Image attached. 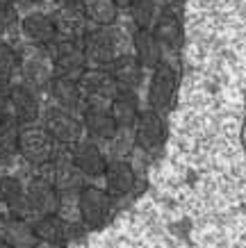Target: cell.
Instances as JSON below:
<instances>
[{
  "instance_id": "cell-32",
  "label": "cell",
  "mask_w": 246,
  "mask_h": 248,
  "mask_svg": "<svg viewBox=\"0 0 246 248\" xmlns=\"http://www.w3.org/2000/svg\"><path fill=\"white\" fill-rule=\"evenodd\" d=\"M9 114V87L0 82V119H5Z\"/></svg>"
},
{
  "instance_id": "cell-25",
  "label": "cell",
  "mask_w": 246,
  "mask_h": 248,
  "mask_svg": "<svg viewBox=\"0 0 246 248\" xmlns=\"http://www.w3.org/2000/svg\"><path fill=\"white\" fill-rule=\"evenodd\" d=\"M18 137H21V123L12 114L0 119V159H12L18 155Z\"/></svg>"
},
{
  "instance_id": "cell-4",
  "label": "cell",
  "mask_w": 246,
  "mask_h": 248,
  "mask_svg": "<svg viewBox=\"0 0 246 248\" xmlns=\"http://www.w3.org/2000/svg\"><path fill=\"white\" fill-rule=\"evenodd\" d=\"M50 57L55 64L57 76L80 78V73L87 68V55L82 48V41L78 39H60L50 46Z\"/></svg>"
},
{
  "instance_id": "cell-7",
  "label": "cell",
  "mask_w": 246,
  "mask_h": 248,
  "mask_svg": "<svg viewBox=\"0 0 246 248\" xmlns=\"http://www.w3.org/2000/svg\"><path fill=\"white\" fill-rule=\"evenodd\" d=\"M78 82H80L82 93L89 98L91 103H98V105L110 103L119 93L116 80L105 68H84L80 73V78H78Z\"/></svg>"
},
{
  "instance_id": "cell-26",
  "label": "cell",
  "mask_w": 246,
  "mask_h": 248,
  "mask_svg": "<svg viewBox=\"0 0 246 248\" xmlns=\"http://www.w3.org/2000/svg\"><path fill=\"white\" fill-rule=\"evenodd\" d=\"M5 239L14 248H34L37 234H34V228L28 226L23 218L12 217L5 221Z\"/></svg>"
},
{
  "instance_id": "cell-20",
  "label": "cell",
  "mask_w": 246,
  "mask_h": 248,
  "mask_svg": "<svg viewBox=\"0 0 246 248\" xmlns=\"http://www.w3.org/2000/svg\"><path fill=\"white\" fill-rule=\"evenodd\" d=\"M105 187H107V194L110 196H126L128 191H132L134 187V175L132 166L123 162V159H114V162H107V169H105Z\"/></svg>"
},
{
  "instance_id": "cell-36",
  "label": "cell",
  "mask_w": 246,
  "mask_h": 248,
  "mask_svg": "<svg viewBox=\"0 0 246 248\" xmlns=\"http://www.w3.org/2000/svg\"><path fill=\"white\" fill-rule=\"evenodd\" d=\"M0 248H14V246H12V244H9V241L2 237V239H0Z\"/></svg>"
},
{
  "instance_id": "cell-5",
  "label": "cell",
  "mask_w": 246,
  "mask_h": 248,
  "mask_svg": "<svg viewBox=\"0 0 246 248\" xmlns=\"http://www.w3.org/2000/svg\"><path fill=\"white\" fill-rule=\"evenodd\" d=\"M82 48H84L87 62H91L96 68L110 66L116 60V34L110 28L87 30V34L82 37Z\"/></svg>"
},
{
  "instance_id": "cell-16",
  "label": "cell",
  "mask_w": 246,
  "mask_h": 248,
  "mask_svg": "<svg viewBox=\"0 0 246 248\" xmlns=\"http://www.w3.org/2000/svg\"><path fill=\"white\" fill-rule=\"evenodd\" d=\"M82 125L89 132L94 139H112L116 135V123H114L112 114H110V107H103L98 103H91V105L84 107V114H82Z\"/></svg>"
},
{
  "instance_id": "cell-3",
  "label": "cell",
  "mask_w": 246,
  "mask_h": 248,
  "mask_svg": "<svg viewBox=\"0 0 246 248\" xmlns=\"http://www.w3.org/2000/svg\"><path fill=\"white\" fill-rule=\"evenodd\" d=\"M44 128L46 132L55 139V143L62 146H73L75 141L82 139V121L73 116V112H68L64 107H48L44 114Z\"/></svg>"
},
{
  "instance_id": "cell-1",
  "label": "cell",
  "mask_w": 246,
  "mask_h": 248,
  "mask_svg": "<svg viewBox=\"0 0 246 248\" xmlns=\"http://www.w3.org/2000/svg\"><path fill=\"white\" fill-rule=\"evenodd\" d=\"M18 68L23 73V82L32 89H48L52 78L57 76L50 53L44 50L41 46H34L23 55V60H18Z\"/></svg>"
},
{
  "instance_id": "cell-31",
  "label": "cell",
  "mask_w": 246,
  "mask_h": 248,
  "mask_svg": "<svg viewBox=\"0 0 246 248\" xmlns=\"http://www.w3.org/2000/svg\"><path fill=\"white\" fill-rule=\"evenodd\" d=\"M18 21V9H16L14 0H0V30H9L14 28Z\"/></svg>"
},
{
  "instance_id": "cell-33",
  "label": "cell",
  "mask_w": 246,
  "mask_h": 248,
  "mask_svg": "<svg viewBox=\"0 0 246 248\" xmlns=\"http://www.w3.org/2000/svg\"><path fill=\"white\" fill-rule=\"evenodd\" d=\"M155 2V7H160L162 12H173L176 5H180V0H153Z\"/></svg>"
},
{
  "instance_id": "cell-17",
  "label": "cell",
  "mask_w": 246,
  "mask_h": 248,
  "mask_svg": "<svg viewBox=\"0 0 246 248\" xmlns=\"http://www.w3.org/2000/svg\"><path fill=\"white\" fill-rule=\"evenodd\" d=\"M132 48L134 57L139 60L144 68H155L157 64H162V46L155 39L153 30L148 28H137L132 34Z\"/></svg>"
},
{
  "instance_id": "cell-30",
  "label": "cell",
  "mask_w": 246,
  "mask_h": 248,
  "mask_svg": "<svg viewBox=\"0 0 246 248\" xmlns=\"http://www.w3.org/2000/svg\"><path fill=\"white\" fill-rule=\"evenodd\" d=\"M132 139H134V137L128 135L126 128H119V130H116V135H114L112 139H107V141H110V148H112V153H114V157H116V159L123 157V155L130 151Z\"/></svg>"
},
{
  "instance_id": "cell-24",
  "label": "cell",
  "mask_w": 246,
  "mask_h": 248,
  "mask_svg": "<svg viewBox=\"0 0 246 248\" xmlns=\"http://www.w3.org/2000/svg\"><path fill=\"white\" fill-rule=\"evenodd\" d=\"M82 9L98 28H110L119 18V5L114 0H82Z\"/></svg>"
},
{
  "instance_id": "cell-10",
  "label": "cell",
  "mask_w": 246,
  "mask_h": 248,
  "mask_svg": "<svg viewBox=\"0 0 246 248\" xmlns=\"http://www.w3.org/2000/svg\"><path fill=\"white\" fill-rule=\"evenodd\" d=\"M71 157H73L75 166L80 169L84 175L89 178H103L105 169H107V157L103 155V151L98 148L96 141L89 139H80L71 146Z\"/></svg>"
},
{
  "instance_id": "cell-37",
  "label": "cell",
  "mask_w": 246,
  "mask_h": 248,
  "mask_svg": "<svg viewBox=\"0 0 246 248\" xmlns=\"http://www.w3.org/2000/svg\"><path fill=\"white\" fill-rule=\"evenodd\" d=\"M2 185H5V175H0V201H2Z\"/></svg>"
},
{
  "instance_id": "cell-18",
  "label": "cell",
  "mask_w": 246,
  "mask_h": 248,
  "mask_svg": "<svg viewBox=\"0 0 246 248\" xmlns=\"http://www.w3.org/2000/svg\"><path fill=\"white\" fill-rule=\"evenodd\" d=\"M110 73L116 80L119 89L132 91L142 84L144 78V66L134 55H116V60L110 64Z\"/></svg>"
},
{
  "instance_id": "cell-9",
  "label": "cell",
  "mask_w": 246,
  "mask_h": 248,
  "mask_svg": "<svg viewBox=\"0 0 246 248\" xmlns=\"http://www.w3.org/2000/svg\"><path fill=\"white\" fill-rule=\"evenodd\" d=\"M87 14L82 9V2H64L62 7L52 12V23L60 39H78L80 41L87 34Z\"/></svg>"
},
{
  "instance_id": "cell-11",
  "label": "cell",
  "mask_w": 246,
  "mask_h": 248,
  "mask_svg": "<svg viewBox=\"0 0 246 248\" xmlns=\"http://www.w3.org/2000/svg\"><path fill=\"white\" fill-rule=\"evenodd\" d=\"M164 141V121L155 109L142 112L134 123V143L144 151H157Z\"/></svg>"
},
{
  "instance_id": "cell-34",
  "label": "cell",
  "mask_w": 246,
  "mask_h": 248,
  "mask_svg": "<svg viewBox=\"0 0 246 248\" xmlns=\"http://www.w3.org/2000/svg\"><path fill=\"white\" fill-rule=\"evenodd\" d=\"M16 7H34L39 2H44V0H14Z\"/></svg>"
},
{
  "instance_id": "cell-15",
  "label": "cell",
  "mask_w": 246,
  "mask_h": 248,
  "mask_svg": "<svg viewBox=\"0 0 246 248\" xmlns=\"http://www.w3.org/2000/svg\"><path fill=\"white\" fill-rule=\"evenodd\" d=\"M21 30L28 41H32L34 46H41V48L52 46L57 41V30H55L52 16L44 14V12H30L28 16H23Z\"/></svg>"
},
{
  "instance_id": "cell-8",
  "label": "cell",
  "mask_w": 246,
  "mask_h": 248,
  "mask_svg": "<svg viewBox=\"0 0 246 248\" xmlns=\"http://www.w3.org/2000/svg\"><path fill=\"white\" fill-rule=\"evenodd\" d=\"M52 169H50V182L55 185V189L60 191V196H73L80 194V189L84 187V173L75 166L71 153H55V157L50 159Z\"/></svg>"
},
{
  "instance_id": "cell-29",
  "label": "cell",
  "mask_w": 246,
  "mask_h": 248,
  "mask_svg": "<svg viewBox=\"0 0 246 248\" xmlns=\"http://www.w3.org/2000/svg\"><path fill=\"white\" fill-rule=\"evenodd\" d=\"M18 68V55L9 44L0 41V82L7 84Z\"/></svg>"
},
{
  "instance_id": "cell-28",
  "label": "cell",
  "mask_w": 246,
  "mask_h": 248,
  "mask_svg": "<svg viewBox=\"0 0 246 248\" xmlns=\"http://www.w3.org/2000/svg\"><path fill=\"white\" fill-rule=\"evenodd\" d=\"M130 16H132V23L134 28H153V23L157 18V7L153 0H134L132 5H130Z\"/></svg>"
},
{
  "instance_id": "cell-13",
  "label": "cell",
  "mask_w": 246,
  "mask_h": 248,
  "mask_svg": "<svg viewBox=\"0 0 246 248\" xmlns=\"http://www.w3.org/2000/svg\"><path fill=\"white\" fill-rule=\"evenodd\" d=\"M9 112L18 123H34L39 119V98L25 82L9 87Z\"/></svg>"
},
{
  "instance_id": "cell-2",
  "label": "cell",
  "mask_w": 246,
  "mask_h": 248,
  "mask_svg": "<svg viewBox=\"0 0 246 248\" xmlns=\"http://www.w3.org/2000/svg\"><path fill=\"white\" fill-rule=\"evenodd\" d=\"M18 153L30 164H48L55 157V139L46 132V128L25 125L21 128V137H18Z\"/></svg>"
},
{
  "instance_id": "cell-12",
  "label": "cell",
  "mask_w": 246,
  "mask_h": 248,
  "mask_svg": "<svg viewBox=\"0 0 246 248\" xmlns=\"http://www.w3.org/2000/svg\"><path fill=\"white\" fill-rule=\"evenodd\" d=\"M30 207L39 214H57L62 205V196L48 178H32L25 187Z\"/></svg>"
},
{
  "instance_id": "cell-38",
  "label": "cell",
  "mask_w": 246,
  "mask_h": 248,
  "mask_svg": "<svg viewBox=\"0 0 246 248\" xmlns=\"http://www.w3.org/2000/svg\"><path fill=\"white\" fill-rule=\"evenodd\" d=\"M62 2H82V0H62Z\"/></svg>"
},
{
  "instance_id": "cell-21",
  "label": "cell",
  "mask_w": 246,
  "mask_h": 248,
  "mask_svg": "<svg viewBox=\"0 0 246 248\" xmlns=\"http://www.w3.org/2000/svg\"><path fill=\"white\" fill-rule=\"evenodd\" d=\"M110 114H112L116 128H134V123H137L142 112H139V103H137L132 91L119 89V93L110 100Z\"/></svg>"
},
{
  "instance_id": "cell-14",
  "label": "cell",
  "mask_w": 246,
  "mask_h": 248,
  "mask_svg": "<svg viewBox=\"0 0 246 248\" xmlns=\"http://www.w3.org/2000/svg\"><path fill=\"white\" fill-rule=\"evenodd\" d=\"M173 91H176V73L171 66L166 64H157L153 68V78H150V87H148V103L150 109H164V107L171 103Z\"/></svg>"
},
{
  "instance_id": "cell-27",
  "label": "cell",
  "mask_w": 246,
  "mask_h": 248,
  "mask_svg": "<svg viewBox=\"0 0 246 248\" xmlns=\"http://www.w3.org/2000/svg\"><path fill=\"white\" fill-rule=\"evenodd\" d=\"M32 228H34L37 239H44L48 244H62L66 239V223L57 214H44Z\"/></svg>"
},
{
  "instance_id": "cell-22",
  "label": "cell",
  "mask_w": 246,
  "mask_h": 248,
  "mask_svg": "<svg viewBox=\"0 0 246 248\" xmlns=\"http://www.w3.org/2000/svg\"><path fill=\"white\" fill-rule=\"evenodd\" d=\"M150 30L160 41V46H166V48H178L180 41H182V25H180V18L173 12H162L155 18Z\"/></svg>"
},
{
  "instance_id": "cell-6",
  "label": "cell",
  "mask_w": 246,
  "mask_h": 248,
  "mask_svg": "<svg viewBox=\"0 0 246 248\" xmlns=\"http://www.w3.org/2000/svg\"><path fill=\"white\" fill-rule=\"evenodd\" d=\"M78 210H80V217L87 226L96 228L107 218V214L112 210V196L107 194V189L87 185L78 194Z\"/></svg>"
},
{
  "instance_id": "cell-35",
  "label": "cell",
  "mask_w": 246,
  "mask_h": 248,
  "mask_svg": "<svg viewBox=\"0 0 246 248\" xmlns=\"http://www.w3.org/2000/svg\"><path fill=\"white\" fill-rule=\"evenodd\" d=\"M114 2L119 5V9H123V7H130V5H132L134 0H114Z\"/></svg>"
},
{
  "instance_id": "cell-19",
  "label": "cell",
  "mask_w": 246,
  "mask_h": 248,
  "mask_svg": "<svg viewBox=\"0 0 246 248\" xmlns=\"http://www.w3.org/2000/svg\"><path fill=\"white\" fill-rule=\"evenodd\" d=\"M50 93L55 98V103L68 112H75L80 109L82 103H84V93L80 89V82L75 78H68V76H55L50 82Z\"/></svg>"
},
{
  "instance_id": "cell-23",
  "label": "cell",
  "mask_w": 246,
  "mask_h": 248,
  "mask_svg": "<svg viewBox=\"0 0 246 248\" xmlns=\"http://www.w3.org/2000/svg\"><path fill=\"white\" fill-rule=\"evenodd\" d=\"M2 203L9 210V214L16 218H23L32 210L23 185L16 178H7V175H5V185H2Z\"/></svg>"
}]
</instances>
